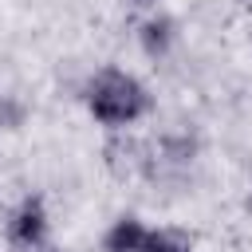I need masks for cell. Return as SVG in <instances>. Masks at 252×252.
<instances>
[{
	"label": "cell",
	"mask_w": 252,
	"mask_h": 252,
	"mask_svg": "<svg viewBox=\"0 0 252 252\" xmlns=\"http://www.w3.org/2000/svg\"><path fill=\"white\" fill-rule=\"evenodd\" d=\"M83 102H87V110H91L94 122H102L110 130H122V126L138 122L150 110V91L130 71L102 67V71H94L83 83Z\"/></svg>",
	"instance_id": "1"
},
{
	"label": "cell",
	"mask_w": 252,
	"mask_h": 252,
	"mask_svg": "<svg viewBox=\"0 0 252 252\" xmlns=\"http://www.w3.org/2000/svg\"><path fill=\"white\" fill-rule=\"evenodd\" d=\"M47 232H51V220H47L43 197H24V201L12 209L8 228H4V236H8V244H12L16 252H39V248L47 244Z\"/></svg>",
	"instance_id": "2"
},
{
	"label": "cell",
	"mask_w": 252,
	"mask_h": 252,
	"mask_svg": "<svg viewBox=\"0 0 252 252\" xmlns=\"http://www.w3.org/2000/svg\"><path fill=\"white\" fill-rule=\"evenodd\" d=\"M106 169L114 173V177H134V173H142L146 169V150H142V142H134V138H126V134H114L110 142H106Z\"/></svg>",
	"instance_id": "3"
},
{
	"label": "cell",
	"mask_w": 252,
	"mask_h": 252,
	"mask_svg": "<svg viewBox=\"0 0 252 252\" xmlns=\"http://www.w3.org/2000/svg\"><path fill=\"white\" fill-rule=\"evenodd\" d=\"M146 232H150V228H146L134 213H126V217H118V220L102 232V252H142Z\"/></svg>",
	"instance_id": "4"
},
{
	"label": "cell",
	"mask_w": 252,
	"mask_h": 252,
	"mask_svg": "<svg viewBox=\"0 0 252 252\" xmlns=\"http://www.w3.org/2000/svg\"><path fill=\"white\" fill-rule=\"evenodd\" d=\"M138 39H142V51H146V55L161 59V55H169V47H173V39H177V24H173L169 16H150V20L138 28Z\"/></svg>",
	"instance_id": "5"
},
{
	"label": "cell",
	"mask_w": 252,
	"mask_h": 252,
	"mask_svg": "<svg viewBox=\"0 0 252 252\" xmlns=\"http://www.w3.org/2000/svg\"><path fill=\"white\" fill-rule=\"evenodd\" d=\"M142 252H193V240L177 228H150Z\"/></svg>",
	"instance_id": "6"
},
{
	"label": "cell",
	"mask_w": 252,
	"mask_h": 252,
	"mask_svg": "<svg viewBox=\"0 0 252 252\" xmlns=\"http://www.w3.org/2000/svg\"><path fill=\"white\" fill-rule=\"evenodd\" d=\"M240 8H252V0H240Z\"/></svg>",
	"instance_id": "7"
}]
</instances>
